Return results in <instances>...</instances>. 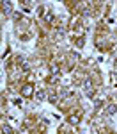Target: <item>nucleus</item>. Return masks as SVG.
I'll use <instances>...</instances> for the list:
<instances>
[{"label": "nucleus", "mask_w": 117, "mask_h": 134, "mask_svg": "<svg viewBox=\"0 0 117 134\" xmlns=\"http://www.w3.org/2000/svg\"><path fill=\"white\" fill-rule=\"evenodd\" d=\"M23 95H25V97L32 95V88H30V86H25V88H23Z\"/></svg>", "instance_id": "f257e3e1"}]
</instances>
